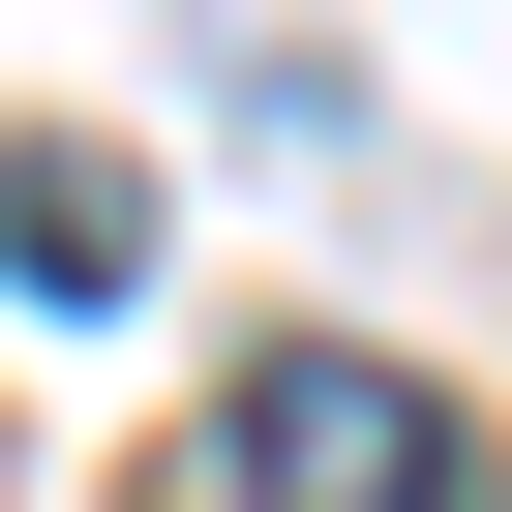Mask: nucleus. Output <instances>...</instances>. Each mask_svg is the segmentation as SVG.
I'll list each match as a JSON object with an SVG mask.
<instances>
[{"label": "nucleus", "mask_w": 512, "mask_h": 512, "mask_svg": "<svg viewBox=\"0 0 512 512\" xmlns=\"http://www.w3.org/2000/svg\"><path fill=\"white\" fill-rule=\"evenodd\" d=\"M211 512H482V422L422 362H362V332H272L211 392Z\"/></svg>", "instance_id": "nucleus-1"}, {"label": "nucleus", "mask_w": 512, "mask_h": 512, "mask_svg": "<svg viewBox=\"0 0 512 512\" xmlns=\"http://www.w3.org/2000/svg\"><path fill=\"white\" fill-rule=\"evenodd\" d=\"M0 272L91 302V272H121V181H91V151H0Z\"/></svg>", "instance_id": "nucleus-2"}]
</instances>
